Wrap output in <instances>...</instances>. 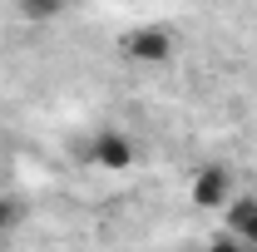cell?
Segmentation results:
<instances>
[{"mask_svg": "<svg viewBox=\"0 0 257 252\" xmlns=\"http://www.w3.org/2000/svg\"><path fill=\"white\" fill-rule=\"evenodd\" d=\"M84 158H89L94 168H104V173H124V168L139 163V144L128 139L124 129H99L94 139L84 144Z\"/></svg>", "mask_w": 257, "mask_h": 252, "instance_id": "1", "label": "cell"}, {"mask_svg": "<svg viewBox=\"0 0 257 252\" xmlns=\"http://www.w3.org/2000/svg\"><path fill=\"white\" fill-rule=\"evenodd\" d=\"M173 30H163V25H139V30H128L119 40V55L134 64H168L173 60Z\"/></svg>", "mask_w": 257, "mask_h": 252, "instance_id": "2", "label": "cell"}, {"mask_svg": "<svg viewBox=\"0 0 257 252\" xmlns=\"http://www.w3.org/2000/svg\"><path fill=\"white\" fill-rule=\"evenodd\" d=\"M188 198L198 208H227V203H232V173H227L223 163H203V168L193 173Z\"/></svg>", "mask_w": 257, "mask_h": 252, "instance_id": "3", "label": "cell"}, {"mask_svg": "<svg viewBox=\"0 0 257 252\" xmlns=\"http://www.w3.org/2000/svg\"><path fill=\"white\" fill-rule=\"evenodd\" d=\"M227 237L242 247H257V193H232L227 203Z\"/></svg>", "mask_w": 257, "mask_h": 252, "instance_id": "4", "label": "cell"}, {"mask_svg": "<svg viewBox=\"0 0 257 252\" xmlns=\"http://www.w3.org/2000/svg\"><path fill=\"white\" fill-rule=\"evenodd\" d=\"M20 218H25V208H20L10 193H0V237H10V232L20 227Z\"/></svg>", "mask_w": 257, "mask_h": 252, "instance_id": "5", "label": "cell"}, {"mask_svg": "<svg viewBox=\"0 0 257 252\" xmlns=\"http://www.w3.org/2000/svg\"><path fill=\"white\" fill-rule=\"evenodd\" d=\"M15 15H25V20H55L60 5H15Z\"/></svg>", "mask_w": 257, "mask_h": 252, "instance_id": "6", "label": "cell"}, {"mask_svg": "<svg viewBox=\"0 0 257 252\" xmlns=\"http://www.w3.org/2000/svg\"><path fill=\"white\" fill-rule=\"evenodd\" d=\"M208 252H242V242H237V237H213V242H208Z\"/></svg>", "mask_w": 257, "mask_h": 252, "instance_id": "7", "label": "cell"}, {"mask_svg": "<svg viewBox=\"0 0 257 252\" xmlns=\"http://www.w3.org/2000/svg\"><path fill=\"white\" fill-rule=\"evenodd\" d=\"M242 252H257V247H242Z\"/></svg>", "mask_w": 257, "mask_h": 252, "instance_id": "8", "label": "cell"}, {"mask_svg": "<svg viewBox=\"0 0 257 252\" xmlns=\"http://www.w3.org/2000/svg\"><path fill=\"white\" fill-rule=\"evenodd\" d=\"M0 247H5V237H0Z\"/></svg>", "mask_w": 257, "mask_h": 252, "instance_id": "9", "label": "cell"}]
</instances>
